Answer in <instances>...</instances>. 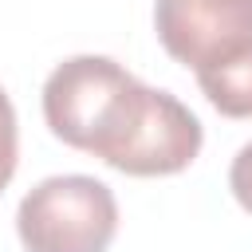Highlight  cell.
<instances>
[{"mask_svg": "<svg viewBox=\"0 0 252 252\" xmlns=\"http://www.w3.org/2000/svg\"><path fill=\"white\" fill-rule=\"evenodd\" d=\"M47 130L130 177H169L193 165L205 130L169 91L138 83L110 55H71L43 83Z\"/></svg>", "mask_w": 252, "mask_h": 252, "instance_id": "obj_1", "label": "cell"}, {"mask_svg": "<svg viewBox=\"0 0 252 252\" xmlns=\"http://www.w3.org/2000/svg\"><path fill=\"white\" fill-rule=\"evenodd\" d=\"M118 232V201L106 181L55 173L32 185L16 209L24 252H106Z\"/></svg>", "mask_w": 252, "mask_h": 252, "instance_id": "obj_2", "label": "cell"}, {"mask_svg": "<svg viewBox=\"0 0 252 252\" xmlns=\"http://www.w3.org/2000/svg\"><path fill=\"white\" fill-rule=\"evenodd\" d=\"M161 47L205 75L252 51V0H154Z\"/></svg>", "mask_w": 252, "mask_h": 252, "instance_id": "obj_3", "label": "cell"}, {"mask_svg": "<svg viewBox=\"0 0 252 252\" xmlns=\"http://www.w3.org/2000/svg\"><path fill=\"white\" fill-rule=\"evenodd\" d=\"M197 83L224 118H252V51L197 75Z\"/></svg>", "mask_w": 252, "mask_h": 252, "instance_id": "obj_4", "label": "cell"}, {"mask_svg": "<svg viewBox=\"0 0 252 252\" xmlns=\"http://www.w3.org/2000/svg\"><path fill=\"white\" fill-rule=\"evenodd\" d=\"M16 161H20V126H16V106H12V98L0 91V193H4V185L12 181Z\"/></svg>", "mask_w": 252, "mask_h": 252, "instance_id": "obj_5", "label": "cell"}, {"mask_svg": "<svg viewBox=\"0 0 252 252\" xmlns=\"http://www.w3.org/2000/svg\"><path fill=\"white\" fill-rule=\"evenodd\" d=\"M228 189L244 213H252V142H244L228 165Z\"/></svg>", "mask_w": 252, "mask_h": 252, "instance_id": "obj_6", "label": "cell"}]
</instances>
